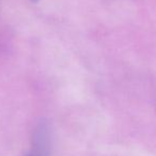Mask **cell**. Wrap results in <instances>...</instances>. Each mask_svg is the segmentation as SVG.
Listing matches in <instances>:
<instances>
[{"mask_svg": "<svg viewBox=\"0 0 156 156\" xmlns=\"http://www.w3.org/2000/svg\"><path fill=\"white\" fill-rule=\"evenodd\" d=\"M28 156H46V155H43V154H41V153H38V152H33L32 154H30V155H28Z\"/></svg>", "mask_w": 156, "mask_h": 156, "instance_id": "cell-1", "label": "cell"}, {"mask_svg": "<svg viewBox=\"0 0 156 156\" xmlns=\"http://www.w3.org/2000/svg\"><path fill=\"white\" fill-rule=\"evenodd\" d=\"M32 1H36V0H32Z\"/></svg>", "mask_w": 156, "mask_h": 156, "instance_id": "cell-2", "label": "cell"}]
</instances>
